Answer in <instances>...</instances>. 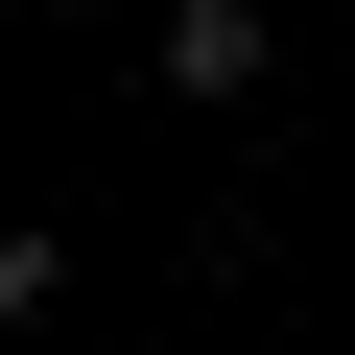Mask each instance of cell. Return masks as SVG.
<instances>
[{"instance_id": "cell-2", "label": "cell", "mask_w": 355, "mask_h": 355, "mask_svg": "<svg viewBox=\"0 0 355 355\" xmlns=\"http://www.w3.org/2000/svg\"><path fill=\"white\" fill-rule=\"evenodd\" d=\"M24 24H48V0H24Z\"/></svg>"}, {"instance_id": "cell-1", "label": "cell", "mask_w": 355, "mask_h": 355, "mask_svg": "<svg viewBox=\"0 0 355 355\" xmlns=\"http://www.w3.org/2000/svg\"><path fill=\"white\" fill-rule=\"evenodd\" d=\"M284 71V24H261V0H166V95H190V119H237Z\"/></svg>"}]
</instances>
